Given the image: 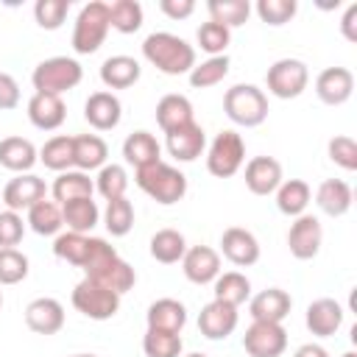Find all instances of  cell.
Masks as SVG:
<instances>
[{"label":"cell","mask_w":357,"mask_h":357,"mask_svg":"<svg viewBox=\"0 0 357 357\" xmlns=\"http://www.w3.org/2000/svg\"><path fill=\"white\" fill-rule=\"evenodd\" d=\"M84 273L106 287H112L114 293H126L134 287L137 276H134V268L120 259V254L100 237H89V251H86V259H84Z\"/></svg>","instance_id":"1"},{"label":"cell","mask_w":357,"mask_h":357,"mask_svg":"<svg viewBox=\"0 0 357 357\" xmlns=\"http://www.w3.org/2000/svg\"><path fill=\"white\" fill-rule=\"evenodd\" d=\"M142 53L165 75H181L195 67L192 45H187L181 36H173V33H151L142 42Z\"/></svg>","instance_id":"2"},{"label":"cell","mask_w":357,"mask_h":357,"mask_svg":"<svg viewBox=\"0 0 357 357\" xmlns=\"http://www.w3.org/2000/svg\"><path fill=\"white\" fill-rule=\"evenodd\" d=\"M134 181L142 192H148L156 204H165V206L181 201L187 195V176L181 170L165 165L162 159L148 165V167H139Z\"/></svg>","instance_id":"3"},{"label":"cell","mask_w":357,"mask_h":357,"mask_svg":"<svg viewBox=\"0 0 357 357\" xmlns=\"http://www.w3.org/2000/svg\"><path fill=\"white\" fill-rule=\"evenodd\" d=\"M223 109H226L229 120H234L237 126L254 128V126L265 123V117H268V98L254 84H237L226 92Z\"/></svg>","instance_id":"4"},{"label":"cell","mask_w":357,"mask_h":357,"mask_svg":"<svg viewBox=\"0 0 357 357\" xmlns=\"http://www.w3.org/2000/svg\"><path fill=\"white\" fill-rule=\"evenodd\" d=\"M73 307L81 315L92 318V321H109L120 310V293H114L112 287H106V284L84 276L75 284V290H73Z\"/></svg>","instance_id":"5"},{"label":"cell","mask_w":357,"mask_h":357,"mask_svg":"<svg viewBox=\"0 0 357 357\" xmlns=\"http://www.w3.org/2000/svg\"><path fill=\"white\" fill-rule=\"evenodd\" d=\"M81 78H84L81 64H78L75 59H67V56L45 59V61L33 70V75H31L33 89L42 92V95H61V92L73 89V86H78Z\"/></svg>","instance_id":"6"},{"label":"cell","mask_w":357,"mask_h":357,"mask_svg":"<svg viewBox=\"0 0 357 357\" xmlns=\"http://www.w3.org/2000/svg\"><path fill=\"white\" fill-rule=\"evenodd\" d=\"M109 28H112L109 25V6L100 3V0L86 3L81 8V14H78L75 31H73V47H75V53H84V56L95 53L103 45Z\"/></svg>","instance_id":"7"},{"label":"cell","mask_w":357,"mask_h":357,"mask_svg":"<svg viewBox=\"0 0 357 357\" xmlns=\"http://www.w3.org/2000/svg\"><path fill=\"white\" fill-rule=\"evenodd\" d=\"M245 159V145H243V137L237 131H220L209 148V156H206V167L215 178H229L240 170Z\"/></svg>","instance_id":"8"},{"label":"cell","mask_w":357,"mask_h":357,"mask_svg":"<svg viewBox=\"0 0 357 357\" xmlns=\"http://www.w3.org/2000/svg\"><path fill=\"white\" fill-rule=\"evenodd\" d=\"M307 81H310V73L298 59H279L268 70V89L282 100L298 98L307 89Z\"/></svg>","instance_id":"9"},{"label":"cell","mask_w":357,"mask_h":357,"mask_svg":"<svg viewBox=\"0 0 357 357\" xmlns=\"http://www.w3.org/2000/svg\"><path fill=\"white\" fill-rule=\"evenodd\" d=\"M243 346L251 357H282L287 349V332L282 324L254 321L243 335Z\"/></svg>","instance_id":"10"},{"label":"cell","mask_w":357,"mask_h":357,"mask_svg":"<svg viewBox=\"0 0 357 357\" xmlns=\"http://www.w3.org/2000/svg\"><path fill=\"white\" fill-rule=\"evenodd\" d=\"M321 240H324V229L312 215H298V220L287 231V248L296 259H312L321 251Z\"/></svg>","instance_id":"11"},{"label":"cell","mask_w":357,"mask_h":357,"mask_svg":"<svg viewBox=\"0 0 357 357\" xmlns=\"http://www.w3.org/2000/svg\"><path fill=\"white\" fill-rule=\"evenodd\" d=\"M220 251L237 268H248V265H254L259 259V243H257V237L248 229H240V226H229L223 231Z\"/></svg>","instance_id":"12"},{"label":"cell","mask_w":357,"mask_h":357,"mask_svg":"<svg viewBox=\"0 0 357 357\" xmlns=\"http://www.w3.org/2000/svg\"><path fill=\"white\" fill-rule=\"evenodd\" d=\"M237 326V307L223 304V301H209L201 315H198V329L209 340H223L234 332Z\"/></svg>","instance_id":"13"},{"label":"cell","mask_w":357,"mask_h":357,"mask_svg":"<svg viewBox=\"0 0 357 357\" xmlns=\"http://www.w3.org/2000/svg\"><path fill=\"white\" fill-rule=\"evenodd\" d=\"M315 92H318V98L326 106L346 103L351 98V92H354V75H351V70H346V67H326L318 75V81H315Z\"/></svg>","instance_id":"14"},{"label":"cell","mask_w":357,"mask_h":357,"mask_svg":"<svg viewBox=\"0 0 357 357\" xmlns=\"http://www.w3.org/2000/svg\"><path fill=\"white\" fill-rule=\"evenodd\" d=\"M181 262H184V276L192 284H209L220 273V257L209 245H192V248H187V254L181 257Z\"/></svg>","instance_id":"15"},{"label":"cell","mask_w":357,"mask_h":357,"mask_svg":"<svg viewBox=\"0 0 357 357\" xmlns=\"http://www.w3.org/2000/svg\"><path fill=\"white\" fill-rule=\"evenodd\" d=\"M84 117L92 128L112 131L123 117V106L112 92H92L84 103Z\"/></svg>","instance_id":"16"},{"label":"cell","mask_w":357,"mask_h":357,"mask_svg":"<svg viewBox=\"0 0 357 357\" xmlns=\"http://www.w3.org/2000/svg\"><path fill=\"white\" fill-rule=\"evenodd\" d=\"M282 184V165L273 156H254L245 165V187L254 195H271Z\"/></svg>","instance_id":"17"},{"label":"cell","mask_w":357,"mask_h":357,"mask_svg":"<svg viewBox=\"0 0 357 357\" xmlns=\"http://www.w3.org/2000/svg\"><path fill=\"white\" fill-rule=\"evenodd\" d=\"M25 324L36 335H56L64 326V307L56 298H36L25 307Z\"/></svg>","instance_id":"18"},{"label":"cell","mask_w":357,"mask_h":357,"mask_svg":"<svg viewBox=\"0 0 357 357\" xmlns=\"http://www.w3.org/2000/svg\"><path fill=\"white\" fill-rule=\"evenodd\" d=\"M45 181L39 178V176H31V173H25V176H17V178H11L8 184H6V190H3V201L8 204V209L11 212H17V209H31L33 204H39L42 198H45Z\"/></svg>","instance_id":"19"},{"label":"cell","mask_w":357,"mask_h":357,"mask_svg":"<svg viewBox=\"0 0 357 357\" xmlns=\"http://www.w3.org/2000/svg\"><path fill=\"white\" fill-rule=\"evenodd\" d=\"M290 307H293V298L282 287H268L251 298V318L265 324H282L290 315Z\"/></svg>","instance_id":"20"},{"label":"cell","mask_w":357,"mask_h":357,"mask_svg":"<svg viewBox=\"0 0 357 357\" xmlns=\"http://www.w3.org/2000/svg\"><path fill=\"white\" fill-rule=\"evenodd\" d=\"M343 307L335 301V298H318L307 307V329L315 335V337H329L340 329L343 324Z\"/></svg>","instance_id":"21"},{"label":"cell","mask_w":357,"mask_h":357,"mask_svg":"<svg viewBox=\"0 0 357 357\" xmlns=\"http://www.w3.org/2000/svg\"><path fill=\"white\" fill-rule=\"evenodd\" d=\"M28 117L36 128L42 131H53L64 123L67 117V109H64V100L59 95H42L36 92L31 100H28Z\"/></svg>","instance_id":"22"},{"label":"cell","mask_w":357,"mask_h":357,"mask_svg":"<svg viewBox=\"0 0 357 357\" xmlns=\"http://www.w3.org/2000/svg\"><path fill=\"white\" fill-rule=\"evenodd\" d=\"M204 145H206L204 128L195 126V123H190V126L176 128V131L167 134V151H170V156H176L178 162H192V159H198L201 151H204Z\"/></svg>","instance_id":"23"},{"label":"cell","mask_w":357,"mask_h":357,"mask_svg":"<svg viewBox=\"0 0 357 357\" xmlns=\"http://www.w3.org/2000/svg\"><path fill=\"white\" fill-rule=\"evenodd\" d=\"M156 123L165 134L190 126L192 123V103L184 95H165L156 103Z\"/></svg>","instance_id":"24"},{"label":"cell","mask_w":357,"mask_h":357,"mask_svg":"<svg viewBox=\"0 0 357 357\" xmlns=\"http://www.w3.org/2000/svg\"><path fill=\"white\" fill-rule=\"evenodd\" d=\"M187 324V310L181 301L176 298H159L148 307V329H159V332H181V326Z\"/></svg>","instance_id":"25"},{"label":"cell","mask_w":357,"mask_h":357,"mask_svg":"<svg viewBox=\"0 0 357 357\" xmlns=\"http://www.w3.org/2000/svg\"><path fill=\"white\" fill-rule=\"evenodd\" d=\"M139 61L131 56H112L100 67V78L109 89H128L139 81Z\"/></svg>","instance_id":"26"},{"label":"cell","mask_w":357,"mask_h":357,"mask_svg":"<svg viewBox=\"0 0 357 357\" xmlns=\"http://www.w3.org/2000/svg\"><path fill=\"white\" fill-rule=\"evenodd\" d=\"M109 148L98 134H81L73 137V165L81 170H95L106 162Z\"/></svg>","instance_id":"27"},{"label":"cell","mask_w":357,"mask_h":357,"mask_svg":"<svg viewBox=\"0 0 357 357\" xmlns=\"http://www.w3.org/2000/svg\"><path fill=\"white\" fill-rule=\"evenodd\" d=\"M36 162V148L22 139V137H6L0 139V165L14 170V173H25L31 170Z\"/></svg>","instance_id":"28"},{"label":"cell","mask_w":357,"mask_h":357,"mask_svg":"<svg viewBox=\"0 0 357 357\" xmlns=\"http://www.w3.org/2000/svg\"><path fill=\"white\" fill-rule=\"evenodd\" d=\"M123 156L128 165H134L137 170L139 167H148L153 162H159V142L153 139V134L148 131H134L128 134V139L123 142Z\"/></svg>","instance_id":"29"},{"label":"cell","mask_w":357,"mask_h":357,"mask_svg":"<svg viewBox=\"0 0 357 357\" xmlns=\"http://www.w3.org/2000/svg\"><path fill=\"white\" fill-rule=\"evenodd\" d=\"M318 206L332 218L346 215L351 209V187L340 178H326L318 187Z\"/></svg>","instance_id":"30"},{"label":"cell","mask_w":357,"mask_h":357,"mask_svg":"<svg viewBox=\"0 0 357 357\" xmlns=\"http://www.w3.org/2000/svg\"><path fill=\"white\" fill-rule=\"evenodd\" d=\"M187 254V243H184V234L176 231V229H159L153 237H151V257L162 265H173L178 262L181 257Z\"/></svg>","instance_id":"31"},{"label":"cell","mask_w":357,"mask_h":357,"mask_svg":"<svg viewBox=\"0 0 357 357\" xmlns=\"http://www.w3.org/2000/svg\"><path fill=\"white\" fill-rule=\"evenodd\" d=\"M61 218L70 226V231L84 234L98 223V204L92 198H78V201H67L61 204Z\"/></svg>","instance_id":"32"},{"label":"cell","mask_w":357,"mask_h":357,"mask_svg":"<svg viewBox=\"0 0 357 357\" xmlns=\"http://www.w3.org/2000/svg\"><path fill=\"white\" fill-rule=\"evenodd\" d=\"M248 293H251V282L240 271H229V273L215 279V301L240 307L248 298Z\"/></svg>","instance_id":"33"},{"label":"cell","mask_w":357,"mask_h":357,"mask_svg":"<svg viewBox=\"0 0 357 357\" xmlns=\"http://www.w3.org/2000/svg\"><path fill=\"white\" fill-rule=\"evenodd\" d=\"M53 198L67 204L78 198H92V181L81 170H64L53 184Z\"/></svg>","instance_id":"34"},{"label":"cell","mask_w":357,"mask_h":357,"mask_svg":"<svg viewBox=\"0 0 357 357\" xmlns=\"http://www.w3.org/2000/svg\"><path fill=\"white\" fill-rule=\"evenodd\" d=\"M307 204H310V184L301 181V178L284 181L279 187V192H276V206L284 215H304Z\"/></svg>","instance_id":"35"},{"label":"cell","mask_w":357,"mask_h":357,"mask_svg":"<svg viewBox=\"0 0 357 357\" xmlns=\"http://www.w3.org/2000/svg\"><path fill=\"white\" fill-rule=\"evenodd\" d=\"M28 223H31V229H33L36 234L47 237V234H56V231L64 226V218H61L59 204L42 198L39 204H33V206L28 209Z\"/></svg>","instance_id":"36"},{"label":"cell","mask_w":357,"mask_h":357,"mask_svg":"<svg viewBox=\"0 0 357 357\" xmlns=\"http://www.w3.org/2000/svg\"><path fill=\"white\" fill-rule=\"evenodd\" d=\"M109 25L120 33H134L142 25V6L137 0H117L109 6Z\"/></svg>","instance_id":"37"},{"label":"cell","mask_w":357,"mask_h":357,"mask_svg":"<svg viewBox=\"0 0 357 357\" xmlns=\"http://www.w3.org/2000/svg\"><path fill=\"white\" fill-rule=\"evenodd\" d=\"M209 14H212V22L226 25V28H237L248 20L251 6H248V0H212Z\"/></svg>","instance_id":"38"},{"label":"cell","mask_w":357,"mask_h":357,"mask_svg":"<svg viewBox=\"0 0 357 357\" xmlns=\"http://www.w3.org/2000/svg\"><path fill=\"white\" fill-rule=\"evenodd\" d=\"M39 159H42L45 167L64 173L73 165V137H53V139H47L42 145V151H39Z\"/></svg>","instance_id":"39"},{"label":"cell","mask_w":357,"mask_h":357,"mask_svg":"<svg viewBox=\"0 0 357 357\" xmlns=\"http://www.w3.org/2000/svg\"><path fill=\"white\" fill-rule=\"evenodd\" d=\"M86 251H89V237L84 234H75V231H67V234H59L56 243H53V254L75 268H84V259H86Z\"/></svg>","instance_id":"40"},{"label":"cell","mask_w":357,"mask_h":357,"mask_svg":"<svg viewBox=\"0 0 357 357\" xmlns=\"http://www.w3.org/2000/svg\"><path fill=\"white\" fill-rule=\"evenodd\" d=\"M142 349H145V357H178L181 354V337L176 332L148 329Z\"/></svg>","instance_id":"41"},{"label":"cell","mask_w":357,"mask_h":357,"mask_svg":"<svg viewBox=\"0 0 357 357\" xmlns=\"http://www.w3.org/2000/svg\"><path fill=\"white\" fill-rule=\"evenodd\" d=\"M226 73H229V56H226V53H223V56H212V59L204 61L201 67H192L190 84H192L195 89L215 86V84H220V81L226 78Z\"/></svg>","instance_id":"42"},{"label":"cell","mask_w":357,"mask_h":357,"mask_svg":"<svg viewBox=\"0 0 357 357\" xmlns=\"http://www.w3.org/2000/svg\"><path fill=\"white\" fill-rule=\"evenodd\" d=\"M131 226H134V206H131V201L128 198L109 201V206H106V229H109V234L123 237V234L131 231Z\"/></svg>","instance_id":"43"},{"label":"cell","mask_w":357,"mask_h":357,"mask_svg":"<svg viewBox=\"0 0 357 357\" xmlns=\"http://www.w3.org/2000/svg\"><path fill=\"white\" fill-rule=\"evenodd\" d=\"M126 187H128V176L120 165H106L100 167V176H98V192L106 198V201H114V198H126Z\"/></svg>","instance_id":"44"},{"label":"cell","mask_w":357,"mask_h":357,"mask_svg":"<svg viewBox=\"0 0 357 357\" xmlns=\"http://www.w3.org/2000/svg\"><path fill=\"white\" fill-rule=\"evenodd\" d=\"M28 276V257L17 248H0V284H17Z\"/></svg>","instance_id":"45"},{"label":"cell","mask_w":357,"mask_h":357,"mask_svg":"<svg viewBox=\"0 0 357 357\" xmlns=\"http://www.w3.org/2000/svg\"><path fill=\"white\" fill-rule=\"evenodd\" d=\"M67 11H70V3H67V0H39V3L33 6L36 25L45 28V31H56V28H61Z\"/></svg>","instance_id":"46"},{"label":"cell","mask_w":357,"mask_h":357,"mask_svg":"<svg viewBox=\"0 0 357 357\" xmlns=\"http://www.w3.org/2000/svg\"><path fill=\"white\" fill-rule=\"evenodd\" d=\"M229 42H231V31L226 25H218L209 20L198 28V45H201V50H206L212 56H220L229 47Z\"/></svg>","instance_id":"47"},{"label":"cell","mask_w":357,"mask_h":357,"mask_svg":"<svg viewBox=\"0 0 357 357\" xmlns=\"http://www.w3.org/2000/svg\"><path fill=\"white\" fill-rule=\"evenodd\" d=\"M296 11H298L296 0H259L257 3V14L268 25H284L296 17Z\"/></svg>","instance_id":"48"},{"label":"cell","mask_w":357,"mask_h":357,"mask_svg":"<svg viewBox=\"0 0 357 357\" xmlns=\"http://www.w3.org/2000/svg\"><path fill=\"white\" fill-rule=\"evenodd\" d=\"M329 159L343 170H357V142L351 137H332L329 139Z\"/></svg>","instance_id":"49"},{"label":"cell","mask_w":357,"mask_h":357,"mask_svg":"<svg viewBox=\"0 0 357 357\" xmlns=\"http://www.w3.org/2000/svg\"><path fill=\"white\" fill-rule=\"evenodd\" d=\"M25 234V223L17 212H0V245L3 248H14Z\"/></svg>","instance_id":"50"},{"label":"cell","mask_w":357,"mask_h":357,"mask_svg":"<svg viewBox=\"0 0 357 357\" xmlns=\"http://www.w3.org/2000/svg\"><path fill=\"white\" fill-rule=\"evenodd\" d=\"M20 103V86L8 73H0V109H17Z\"/></svg>","instance_id":"51"},{"label":"cell","mask_w":357,"mask_h":357,"mask_svg":"<svg viewBox=\"0 0 357 357\" xmlns=\"http://www.w3.org/2000/svg\"><path fill=\"white\" fill-rule=\"evenodd\" d=\"M159 8H162V14H167L170 20H184V17L192 14L195 3H192V0H162Z\"/></svg>","instance_id":"52"},{"label":"cell","mask_w":357,"mask_h":357,"mask_svg":"<svg viewBox=\"0 0 357 357\" xmlns=\"http://www.w3.org/2000/svg\"><path fill=\"white\" fill-rule=\"evenodd\" d=\"M340 31L346 36V42H357V3H351L340 20Z\"/></svg>","instance_id":"53"},{"label":"cell","mask_w":357,"mask_h":357,"mask_svg":"<svg viewBox=\"0 0 357 357\" xmlns=\"http://www.w3.org/2000/svg\"><path fill=\"white\" fill-rule=\"evenodd\" d=\"M293 357H329V354H326V349H321V346H315V343H307V346H301Z\"/></svg>","instance_id":"54"},{"label":"cell","mask_w":357,"mask_h":357,"mask_svg":"<svg viewBox=\"0 0 357 357\" xmlns=\"http://www.w3.org/2000/svg\"><path fill=\"white\" fill-rule=\"evenodd\" d=\"M343 357H357V354H354V351H349V354H343Z\"/></svg>","instance_id":"55"},{"label":"cell","mask_w":357,"mask_h":357,"mask_svg":"<svg viewBox=\"0 0 357 357\" xmlns=\"http://www.w3.org/2000/svg\"><path fill=\"white\" fill-rule=\"evenodd\" d=\"M75 357H95V354H75Z\"/></svg>","instance_id":"56"},{"label":"cell","mask_w":357,"mask_h":357,"mask_svg":"<svg viewBox=\"0 0 357 357\" xmlns=\"http://www.w3.org/2000/svg\"><path fill=\"white\" fill-rule=\"evenodd\" d=\"M190 357H206V354H190Z\"/></svg>","instance_id":"57"},{"label":"cell","mask_w":357,"mask_h":357,"mask_svg":"<svg viewBox=\"0 0 357 357\" xmlns=\"http://www.w3.org/2000/svg\"><path fill=\"white\" fill-rule=\"evenodd\" d=\"M0 307H3V293H0Z\"/></svg>","instance_id":"58"}]
</instances>
